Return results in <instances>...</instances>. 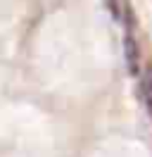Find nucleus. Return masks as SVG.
Here are the masks:
<instances>
[{
    "label": "nucleus",
    "mask_w": 152,
    "mask_h": 157,
    "mask_svg": "<svg viewBox=\"0 0 152 157\" xmlns=\"http://www.w3.org/2000/svg\"><path fill=\"white\" fill-rule=\"evenodd\" d=\"M138 93H140V102L145 112H147V117L152 121V67L142 69L140 71V86H138Z\"/></svg>",
    "instance_id": "obj_1"
}]
</instances>
